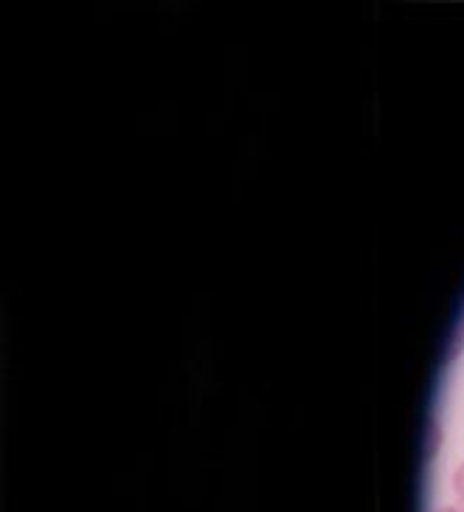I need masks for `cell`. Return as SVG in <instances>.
Here are the masks:
<instances>
[{"instance_id": "obj_1", "label": "cell", "mask_w": 464, "mask_h": 512, "mask_svg": "<svg viewBox=\"0 0 464 512\" xmlns=\"http://www.w3.org/2000/svg\"><path fill=\"white\" fill-rule=\"evenodd\" d=\"M456 490H459V496L464 498V467L456 473Z\"/></svg>"}, {"instance_id": "obj_2", "label": "cell", "mask_w": 464, "mask_h": 512, "mask_svg": "<svg viewBox=\"0 0 464 512\" xmlns=\"http://www.w3.org/2000/svg\"><path fill=\"white\" fill-rule=\"evenodd\" d=\"M445 512H464V510H445Z\"/></svg>"}]
</instances>
